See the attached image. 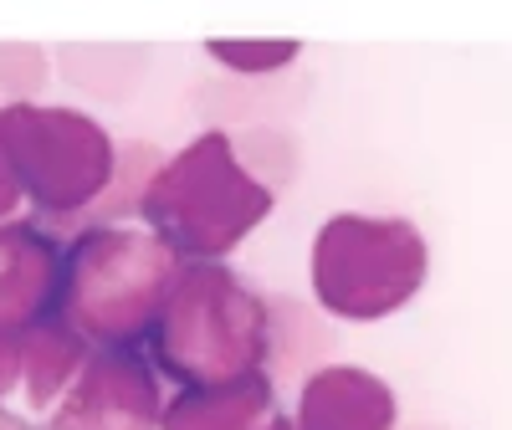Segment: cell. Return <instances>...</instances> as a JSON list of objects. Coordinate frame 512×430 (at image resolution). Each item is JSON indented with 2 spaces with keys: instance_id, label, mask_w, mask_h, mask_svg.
Here are the masks:
<instances>
[{
  "instance_id": "6",
  "label": "cell",
  "mask_w": 512,
  "mask_h": 430,
  "mask_svg": "<svg viewBox=\"0 0 512 430\" xmlns=\"http://www.w3.org/2000/svg\"><path fill=\"white\" fill-rule=\"evenodd\" d=\"M164 390L144 349H93L41 430H159Z\"/></svg>"
},
{
  "instance_id": "2",
  "label": "cell",
  "mask_w": 512,
  "mask_h": 430,
  "mask_svg": "<svg viewBox=\"0 0 512 430\" xmlns=\"http://www.w3.org/2000/svg\"><path fill=\"white\" fill-rule=\"evenodd\" d=\"M134 215L180 262H226L272 215V185L236 159L231 134L210 128L180 154L159 159Z\"/></svg>"
},
{
  "instance_id": "8",
  "label": "cell",
  "mask_w": 512,
  "mask_h": 430,
  "mask_svg": "<svg viewBox=\"0 0 512 430\" xmlns=\"http://www.w3.org/2000/svg\"><path fill=\"white\" fill-rule=\"evenodd\" d=\"M62 241L36 221L0 226V333H21L57 318Z\"/></svg>"
},
{
  "instance_id": "11",
  "label": "cell",
  "mask_w": 512,
  "mask_h": 430,
  "mask_svg": "<svg viewBox=\"0 0 512 430\" xmlns=\"http://www.w3.org/2000/svg\"><path fill=\"white\" fill-rule=\"evenodd\" d=\"M205 52L236 67V72H277L297 57V41H226V36H210Z\"/></svg>"
},
{
  "instance_id": "3",
  "label": "cell",
  "mask_w": 512,
  "mask_h": 430,
  "mask_svg": "<svg viewBox=\"0 0 512 430\" xmlns=\"http://www.w3.org/2000/svg\"><path fill=\"white\" fill-rule=\"evenodd\" d=\"M180 267L144 226H82L62 241L57 318L88 349H144Z\"/></svg>"
},
{
  "instance_id": "4",
  "label": "cell",
  "mask_w": 512,
  "mask_h": 430,
  "mask_svg": "<svg viewBox=\"0 0 512 430\" xmlns=\"http://www.w3.org/2000/svg\"><path fill=\"white\" fill-rule=\"evenodd\" d=\"M431 277V246L405 215L338 210L313 236V297L328 318L379 323L415 303Z\"/></svg>"
},
{
  "instance_id": "10",
  "label": "cell",
  "mask_w": 512,
  "mask_h": 430,
  "mask_svg": "<svg viewBox=\"0 0 512 430\" xmlns=\"http://www.w3.org/2000/svg\"><path fill=\"white\" fill-rule=\"evenodd\" d=\"M277 405L272 374H246L210 390H175L159 410V430H267Z\"/></svg>"
},
{
  "instance_id": "7",
  "label": "cell",
  "mask_w": 512,
  "mask_h": 430,
  "mask_svg": "<svg viewBox=\"0 0 512 430\" xmlns=\"http://www.w3.org/2000/svg\"><path fill=\"white\" fill-rule=\"evenodd\" d=\"M88 354L93 349L62 318L0 333V415L26 430H41V420L57 410Z\"/></svg>"
},
{
  "instance_id": "5",
  "label": "cell",
  "mask_w": 512,
  "mask_h": 430,
  "mask_svg": "<svg viewBox=\"0 0 512 430\" xmlns=\"http://www.w3.org/2000/svg\"><path fill=\"white\" fill-rule=\"evenodd\" d=\"M0 154L11 164L21 200H31L41 221L88 215L108 195L118 169V149L98 118L41 103L0 108Z\"/></svg>"
},
{
  "instance_id": "1",
  "label": "cell",
  "mask_w": 512,
  "mask_h": 430,
  "mask_svg": "<svg viewBox=\"0 0 512 430\" xmlns=\"http://www.w3.org/2000/svg\"><path fill=\"white\" fill-rule=\"evenodd\" d=\"M277 303H267L226 262H185L144 338L159 384L210 390L246 374H272Z\"/></svg>"
},
{
  "instance_id": "12",
  "label": "cell",
  "mask_w": 512,
  "mask_h": 430,
  "mask_svg": "<svg viewBox=\"0 0 512 430\" xmlns=\"http://www.w3.org/2000/svg\"><path fill=\"white\" fill-rule=\"evenodd\" d=\"M21 205V190H16V180H11V164H6V154H0V226L11 221V210Z\"/></svg>"
},
{
  "instance_id": "9",
  "label": "cell",
  "mask_w": 512,
  "mask_h": 430,
  "mask_svg": "<svg viewBox=\"0 0 512 430\" xmlns=\"http://www.w3.org/2000/svg\"><path fill=\"white\" fill-rule=\"evenodd\" d=\"M287 420L292 430H395L400 405L379 374L359 364H323L303 379Z\"/></svg>"
},
{
  "instance_id": "13",
  "label": "cell",
  "mask_w": 512,
  "mask_h": 430,
  "mask_svg": "<svg viewBox=\"0 0 512 430\" xmlns=\"http://www.w3.org/2000/svg\"><path fill=\"white\" fill-rule=\"evenodd\" d=\"M267 430H292V420H287V410H282V415H272V425H267Z\"/></svg>"
}]
</instances>
